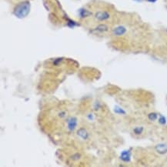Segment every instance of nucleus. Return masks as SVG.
Masks as SVG:
<instances>
[{
    "label": "nucleus",
    "mask_w": 167,
    "mask_h": 167,
    "mask_svg": "<svg viewBox=\"0 0 167 167\" xmlns=\"http://www.w3.org/2000/svg\"><path fill=\"white\" fill-rule=\"evenodd\" d=\"M30 10V3L29 1H25L16 5L14 9V14L16 17L23 19L26 17Z\"/></svg>",
    "instance_id": "1"
},
{
    "label": "nucleus",
    "mask_w": 167,
    "mask_h": 167,
    "mask_svg": "<svg viewBox=\"0 0 167 167\" xmlns=\"http://www.w3.org/2000/svg\"><path fill=\"white\" fill-rule=\"evenodd\" d=\"M126 29L125 26H123V25H119V26H118L116 28L114 29L113 34L115 36H121L122 35H124L125 33H126Z\"/></svg>",
    "instance_id": "2"
},
{
    "label": "nucleus",
    "mask_w": 167,
    "mask_h": 167,
    "mask_svg": "<svg viewBox=\"0 0 167 167\" xmlns=\"http://www.w3.org/2000/svg\"><path fill=\"white\" fill-rule=\"evenodd\" d=\"M96 18L99 21L107 20L109 18V14L107 12H99L96 14Z\"/></svg>",
    "instance_id": "3"
},
{
    "label": "nucleus",
    "mask_w": 167,
    "mask_h": 167,
    "mask_svg": "<svg viewBox=\"0 0 167 167\" xmlns=\"http://www.w3.org/2000/svg\"><path fill=\"white\" fill-rule=\"evenodd\" d=\"M157 152H160L161 154H164L166 152H167V144H159L157 145L156 147Z\"/></svg>",
    "instance_id": "4"
},
{
    "label": "nucleus",
    "mask_w": 167,
    "mask_h": 167,
    "mask_svg": "<svg viewBox=\"0 0 167 167\" xmlns=\"http://www.w3.org/2000/svg\"><path fill=\"white\" fill-rule=\"evenodd\" d=\"M121 159L124 162H129L130 160V152L129 151H124L121 155Z\"/></svg>",
    "instance_id": "5"
},
{
    "label": "nucleus",
    "mask_w": 167,
    "mask_h": 167,
    "mask_svg": "<svg viewBox=\"0 0 167 167\" xmlns=\"http://www.w3.org/2000/svg\"><path fill=\"white\" fill-rule=\"evenodd\" d=\"M142 132H143V127H142V126L136 127V128L133 129V132H134L136 135L142 134Z\"/></svg>",
    "instance_id": "6"
},
{
    "label": "nucleus",
    "mask_w": 167,
    "mask_h": 167,
    "mask_svg": "<svg viewBox=\"0 0 167 167\" xmlns=\"http://www.w3.org/2000/svg\"><path fill=\"white\" fill-rule=\"evenodd\" d=\"M96 29L99 31V32H106V31L108 30V27L106 25H99Z\"/></svg>",
    "instance_id": "7"
},
{
    "label": "nucleus",
    "mask_w": 167,
    "mask_h": 167,
    "mask_svg": "<svg viewBox=\"0 0 167 167\" xmlns=\"http://www.w3.org/2000/svg\"><path fill=\"white\" fill-rule=\"evenodd\" d=\"M157 117H158V116H157V114L155 113V112L149 113V115H148V118H149V120H151V121H154V120H156V119H157Z\"/></svg>",
    "instance_id": "8"
},
{
    "label": "nucleus",
    "mask_w": 167,
    "mask_h": 167,
    "mask_svg": "<svg viewBox=\"0 0 167 167\" xmlns=\"http://www.w3.org/2000/svg\"><path fill=\"white\" fill-rule=\"evenodd\" d=\"M79 14H80V15H81V17H86V16H87V15H90V13H89L88 11L86 10V9H83L80 10Z\"/></svg>",
    "instance_id": "9"
},
{
    "label": "nucleus",
    "mask_w": 167,
    "mask_h": 167,
    "mask_svg": "<svg viewBox=\"0 0 167 167\" xmlns=\"http://www.w3.org/2000/svg\"><path fill=\"white\" fill-rule=\"evenodd\" d=\"M159 122H160L161 124L164 125L165 123H166V121H165V118L163 116H161V118L160 119V120H159Z\"/></svg>",
    "instance_id": "10"
},
{
    "label": "nucleus",
    "mask_w": 167,
    "mask_h": 167,
    "mask_svg": "<svg viewBox=\"0 0 167 167\" xmlns=\"http://www.w3.org/2000/svg\"><path fill=\"white\" fill-rule=\"evenodd\" d=\"M149 2H150V3H155V2H156L157 0H148Z\"/></svg>",
    "instance_id": "11"
},
{
    "label": "nucleus",
    "mask_w": 167,
    "mask_h": 167,
    "mask_svg": "<svg viewBox=\"0 0 167 167\" xmlns=\"http://www.w3.org/2000/svg\"><path fill=\"white\" fill-rule=\"evenodd\" d=\"M135 1H137V2H141L142 0H135Z\"/></svg>",
    "instance_id": "12"
}]
</instances>
